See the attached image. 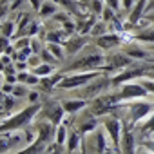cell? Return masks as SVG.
I'll list each match as a JSON object with an SVG mask.
<instances>
[{
  "label": "cell",
  "instance_id": "6da1fadb",
  "mask_svg": "<svg viewBox=\"0 0 154 154\" xmlns=\"http://www.w3.org/2000/svg\"><path fill=\"white\" fill-rule=\"evenodd\" d=\"M103 63H105V54L102 53V49L87 44L85 49H82L67 63V67L62 69V72L69 74V72H82V71H102Z\"/></svg>",
  "mask_w": 154,
  "mask_h": 154
},
{
  "label": "cell",
  "instance_id": "7a4b0ae2",
  "mask_svg": "<svg viewBox=\"0 0 154 154\" xmlns=\"http://www.w3.org/2000/svg\"><path fill=\"white\" fill-rule=\"evenodd\" d=\"M42 109V102L40 103H27L22 111H18L13 116H8L6 120L0 122V134L6 132H15V131H22L24 127L31 125L36 118V114Z\"/></svg>",
  "mask_w": 154,
  "mask_h": 154
},
{
  "label": "cell",
  "instance_id": "3957f363",
  "mask_svg": "<svg viewBox=\"0 0 154 154\" xmlns=\"http://www.w3.org/2000/svg\"><path fill=\"white\" fill-rule=\"evenodd\" d=\"M123 107H125V111H127V114H129V122L123 123V125L134 129L136 123H138L140 120L147 118V116L152 112V109H154V102H149V100H145V98H138V100L123 102Z\"/></svg>",
  "mask_w": 154,
  "mask_h": 154
},
{
  "label": "cell",
  "instance_id": "277c9868",
  "mask_svg": "<svg viewBox=\"0 0 154 154\" xmlns=\"http://www.w3.org/2000/svg\"><path fill=\"white\" fill-rule=\"evenodd\" d=\"M102 74H105L103 71H82V72H69V74H63V78L60 80L58 84V89H78V87H84L87 84H91L93 80L100 78Z\"/></svg>",
  "mask_w": 154,
  "mask_h": 154
},
{
  "label": "cell",
  "instance_id": "5b68a950",
  "mask_svg": "<svg viewBox=\"0 0 154 154\" xmlns=\"http://www.w3.org/2000/svg\"><path fill=\"white\" fill-rule=\"evenodd\" d=\"M65 114L67 112H65V109H63V105H62L60 100L47 98V100L42 102V109H40V112L36 114L35 120H47V122H51L54 125H60L63 122Z\"/></svg>",
  "mask_w": 154,
  "mask_h": 154
},
{
  "label": "cell",
  "instance_id": "8992f818",
  "mask_svg": "<svg viewBox=\"0 0 154 154\" xmlns=\"http://www.w3.org/2000/svg\"><path fill=\"white\" fill-rule=\"evenodd\" d=\"M112 91H114V94H116V98H118L120 103L122 102H131V100H138V98L149 96V91L145 89V85L141 82L140 84H136V82H125L120 87H114Z\"/></svg>",
  "mask_w": 154,
  "mask_h": 154
},
{
  "label": "cell",
  "instance_id": "52a82bcc",
  "mask_svg": "<svg viewBox=\"0 0 154 154\" xmlns=\"http://www.w3.org/2000/svg\"><path fill=\"white\" fill-rule=\"evenodd\" d=\"M102 118H103L102 125H103L105 132L109 134V138L112 141V147L120 152V141H122V134H123V122L114 114H105Z\"/></svg>",
  "mask_w": 154,
  "mask_h": 154
},
{
  "label": "cell",
  "instance_id": "ba28073f",
  "mask_svg": "<svg viewBox=\"0 0 154 154\" xmlns=\"http://www.w3.org/2000/svg\"><path fill=\"white\" fill-rule=\"evenodd\" d=\"M134 60L129 56V54H125L123 51H120V53H112L111 56H105V63H103V67H102V71L103 72H114V71H122V69H125L127 65H131Z\"/></svg>",
  "mask_w": 154,
  "mask_h": 154
},
{
  "label": "cell",
  "instance_id": "9c48e42d",
  "mask_svg": "<svg viewBox=\"0 0 154 154\" xmlns=\"http://www.w3.org/2000/svg\"><path fill=\"white\" fill-rule=\"evenodd\" d=\"M122 44H125L123 33H105L102 36H96L94 45L100 47L102 51H112L114 47H120Z\"/></svg>",
  "mask_w": 154,
  "mask_h": 154
},
{
  "label": "cell",
  "instance_id": "30bf717a",
  "mask_svg": "<svg viewBox=\"0 0 154 154\" xmlns=\"http://www.w3.org/2000/svg\"><path fill=\"white\" fill-rule=\"evenodd\" d=\"M89 44V35H80V33H74L67 38V42L63 44L65 47V54L67 56H76L85 45Z\"/></svg>",
  "mask_w": 154,
  "mask_h": 154
},
{
  "label": "cell",
  "instance_id": "8fae6325",
  "mask_svg": "<svg viewBox=\"0 0 154 154\" xmlns=\"http://www.w3.org/2000/svg\"><path fill=\"white\" fill-rule=\"evenodd\" d=\"M136 136H134V129L125 127L123 125V134H122V141H120V154H136Z\"/></svg>",
  "mask_w": 154,
  "mask_h": 154
},
{
  "label": "cell",
  "instance_id": "7c38bea8",
  "mask_svg": "<svg viewBox=\"0 0 154 154\" xmlns=\"http://www.w3.org/2000/svg\"><path fill=\"white\" fill-rule=\"evenodd\" d=\"M152 132H154V112H150V114L147 116V120H145L141 125H136V127H134V136H136L138 141L147 140Z\"/></svg>",
  "mask_w": 154,
  "mask_h": 154
},
{
  "label": "cell",
  "instance_id": "4fadbf2b",
  "mask_svg": "<svg viewBox=\"0 0 154 154\" xmlns=\"http://www.w3.org/2000/svg\"><path fill=\"white\" fill-rule=\"evenodd\" d=\"M123 53L125 54H129L132 60H149L150 58V51L149 49H143V47H140L138 45V42L136 44H127L125 47H123Z\"/></svg>",
  "mask_w": 154,
  "mask_h": 154
},
{
  "label": "cell",
  "instance_id": "5bb4252c",
  "mask_svg": "<svg viewBox=\"0 0 154 154\" xmlns=\"http://www.w3.org/2000/svg\"><path fill=\"white\" fill-rule=\"evenodd\" d=\"M65 112L67 114H74V112H78L82 109H85L89 105V100H84V98H72V100H60Z\"/></svg>",
  "mask_w": 154,
  "mask_h": 154
},
{
  "label": "cell",
  "instance_id": "9a60e30c",
  "mask_svg": "<svg viewBox=\"0 0 154 154\" xmlns=\"http://www.w3.org/2000/svg\"><path fill=\"white\" fill-rule=\"evenodd\" d=\"M132 40H134V42H138V44L152 45V44H154V26L145 27V29H140L138 33H134V35H132Z\"/></svg>",
  "mask_w": 154,
  "mask_h": 154
},
{
  "label": "cell",
  "instance_id": "2e32d148",
  "mask_svg": "<svg viewBox=\"0 0 154 154\" xmlns=\"http://www.w3.org/2000/svg\"><path fill=\"white\" fill-rule=\"evenodd\" d=\"M69 36H71V35L65 33L63 29H56V31H47L44 40H45L47 44H62V45H63Z\"/></svg>",
  "mask_w": 154,
  "mask_h": 154
},
{
  "label": "cell",
  "instance_id": "e0dca14e",
  "mask_svg": "<svg viewBox=\"0 0 154 154\" xmlns=\"http://www.w3.org/2000/svg\"><path fill=\"white\" fill-rule=\"evenodd\" d=\"M56 11H58V6H56L54 2H51V0H45V2H42V6H40V9H38V13H40L42 18L54 17Z\"/></svg>",
  "mask_w": 154,
  "mask_h": 154
},
{
  "label": "cell",
  "instance_id": "ac0fdd59",
  "mask_svg": "<svg viewBox=\"0 0 154 154\" xmlns=\"http://www.w3.org/2000/svg\"><path fill=\"white\" fill-rule=\"evenodd\" d=\"M13 33H17V24L11 18H6L2 24H0V35H4L8 38H13Z\"/></svg>",
  "mask_w": 154,
  "mask_h": 154
},
{
  "label": "cell",
  "instance_id": "d6986e66",
  "mask_svg": "<svg viewBox=\"0 0 154 154\" xmlns=\"http://www.w3.org/2000/svg\"><path fill=\"white\" fill-rule=\"evenodd\" d=\"M45 47L54 54V58H56L58 62H63V60L67 58V54H65V47H63L62 44H47Z\"/></svg>",
  "mask_w": 154,
  "mask_h": 154
},
{
  "label": "cell",
  "instance_id": "ffe728a7",
  "mask_svg": "<svg viewBox=\"0 0 154 154\" xmlns=\"http://www.w3.org/2000/svg\"><path fill=\"white\" fill-rule=\"evenodd\" d=\"M53 71H54V67L51 65V63H45V62H42L38 67H35V69H31V72H35L36 76H49V74H53Z\"/></svg>",
  "mask_w": 154,
  "mask_h": 154
},
{
  "label": "cell",
  "instance_id": "44dd1931",
  "mask_svg": "<svg viewBox=\"0 0 154 154\" xmlns=\"http://www.w3.org/2000/svg\"><path fill=\"white\" fill-rule=\"evenodd\" d=\"M54 141H56L58 145H65V143H67V125H65V123H60V125L56 127Z\"/></svg>",
  "mask_w": 154,
  "mask_h": 154
},
{
  "label": "cell",
  "instance_id": "7402d4cb",
  "mask_svg": "<svg viewBox=\"0 0 154 154\" xmlns=\"http://www.w3.org/2000/svg\"><path fill=\"white\" fill-rule=\"evenodd\" d=\"M13 47H15L17 51H20V49H26V47H31V36H18V38L15 40Z\"/></svg>",
  "mask_w": 154,
  "mask_h": 154
},
{
  "label": "cell",
  "instance_id": "603a6c76",
  "mask_svg": "<svg viewBox=\"0 0 154 154\" xmlns=\"http://www.w3.org/2000/svg\"><path fill=\"white\" fill-rule=\"evenodd\" d=\"M27 85L26 84H15V87H13V96L15 98H22V96H27Z\"/></svg>",
  "mask_w": 154,
  "mask_h": 154
},
{
  "label": "cell",
  "instance_id": "cb8c5ba5",
  "mask_svg": "<svg viewBox=\"0 0 154 154\" xmlns=\"http://www.w3.org/2000/svg\"><path fill=\"white\" fill-rule=\"evenodd\" d=\"M40 58H42V62H45V63H51V65H54L58 60L54 58V54L45 47V49H42V53H40Z\"/></svg>",
  "mask_w": 154,
  "mask_h": 154
},
{
  "label": "cell",
  "instance_id": "d4e9b609",
  "mask_svg": "<svg viewBox=\"0 0 154 154\" xmlns=\"http://www.w3.org/2000/svg\"><path fill=\"white\" fill-rule=\"evenodd\" d=\"M27 87H38V84H40V76H36L35 72H29V76L26 78V82H24Z\"/></svg>",
  "mask_w": 154,
  "mask_h": 154
},
{
  "label": "cell",
  "instance_id": "484cf974",
  "mask_svg": "<svg viewBox=\"0 0 154 154\" xmlns=\"http://www.w3.org/2000/svg\"><path fill=\"white\" fill-rule=\"evenodd\" d=\"M27 63H29V69H35V67H38V65L42 63V58H40V54L33 53V54L27 58Z\"/></svg>",
  "mask_w": 154,
  "mask_h": 154
},
{
  "label": "cell",
  "instance_id": "4316f807",
  "mask_svg": "<svg viewBox=\"0 0 154 154\" xmlns=\"http://www.w3.org/2000/svg\"><path fill=\"white\" fill-rule=\"evenodd\" d=\"M42 38H33L31 36V49H33V53H36V54H40L42 53V42H40Z\"/></svg>",
  "mask_w": 154,
  "mask_h": 154
},
{
  "label": "cell",
  "instance_id": "83f0119b",
  "mask_svg": "<svg viewBox=\"0 0 154 154\" xmlns=\"http://www.w3.org/2000/svg\"><path fill=\"white\" fill-rule=\"evenodd\" d=\"M40 94L42 93H38V91H29L27 93V102L29 103H40Z\"/></svg>",
  "mask_w": 154,
  "mask_h": 154
},
{
  "label": "cell",
  "instance_id": "f1b7e54d",
  "mask_svg": "<svg viewBox=\"0 0 154 154\" xmlns=\"http://www.w3.org/2000/svg\"><path fill=\"white\" fill-rule=\"evenodd\" d=\"M11 45V42H9V38L8 36H4V35H0V54H4L6 53V49Z\"/></svg>",
  "mask_w": 154,
  "mask_h": 154
},
{
  "label": "cell",
  "instance_id": "f546056e",
  "mask_svg": "<svg viewBox=\"0 0 154 154\" xmlns=\"http://www.w3.org/2000/svg\"><path fill=\"white\" fill-rule=\"evenodd\" d=\"M140 145H141L143 149H147V150H150V152L154 154V140H149V138H147V140H141V141H140Z\"/></svg>",
  "mask_w": 154,
  "mask_h": 154
},
{
  "label": "cell",
  "instance_id": "4dcf8cb0",
  "mask_svg": "<svg viewBox=\"0 0 154 154\" xmlns=\"http://www.w3.org/2000/svg\"><path fill=\"white\" fill-rule=\"evenodd\" d=\"M15 67H17V71L20 72V71H27V69H29V63L24 62V60H17V62H15Z\"/></svg>",
  "mask_w": 154,
  "mask_h": 154
},
{
  "label": "cell",
  "instance_id": "1f68e13d",
  "mask_svg": "<svg viewBox=\"0 0 154 154\" xmlns=\"http://www.w3.org/2000/svg\"><path fill=\"white\" fill-rule=\"evenodd\" d=\"M120 2H122V0H105V4H107L109 8H112L114 11H120V6H122Z\"/></svg>",
  "mask_w": 154,
  "mask_h": 154
},
{
  "label": "cell",
  "instance_id": "d6a6232c",
  "mask_svg": "<svg viewBox=\"0 0 154 154\" xmlns=\"http://www.w3.org/2000/svg\"><path fill=\"white\" fill-rule=\"evenodd\" d=\"M27 76H29L27 71H20V72H17V80H18V84H24Z\"/></svg>",
  "mask_w": 154,
  "mask_h": 154
},
{
  "label": "cell",
  "instance_id": "836d02e7",
  "mask_svg": "<svg viewBox=\"0 0 154 154\" xmlns=\"http://www.w3.org/2000/svg\"><path fill=\"white\" fill-rule=\"evenodd\" d=\"M13 87H15V84H8V82H4V84H2V93L11 94V93H13Z\"/></svg>",
  "mask_w": 154,
  "mask_h": 154
},
{
  "label": "cell",
  "instance_id": "e575fe53",
  "mask_svg": "<svg viewBox=\"0 0 154 154\" xmlns=\"http://www.w3.org/2000/svg\"><path fill=\"white\" fill-rule=\"evenodd\" d=\"M141 20H145V22H149V24H152V26H154V11H152V13H145Z\"/></svg>",
  "mask_w": 154,
  "mask_h": 154
},
{
  "label": "cell",
  "instance_id": "d590c367",
  "mask_svg": "<svg viewBox=\"0 0 154 154\" xmlns=\"http://www.w3.org/2000/svg\"><path fill=\"white\" fill-rule=\"evenodd\" d=\"M122 6H123V9L131 11L132 9V0H122Z\"/></svg>",
  "mask_w": 154,
  "mask_h": 154
},
{
  "label": "cell",
  "instance_id": "8d00e7d4",
  "mask_svg": "<svg viewBox=\"0 0 154 154\" xmlns=\"http://www.w3.org/2000/svg\"><path fill=\"white\" fill-rule=\"evenodd\" d=\"M103 154H120V152H118V150H116L114 147H111V149H109V150H105Z\"/></svg>",
  "mask_w": 154,
  "mask_h": 154
},
{
  "label": "cell",
  "instance_id": "74e56055",
  "mask_svg": "<svg viewBox=\"0 0 154 154\" xmlns=\"http://www.w3.org/2000/svg\"><path fill=\"white\" fill-rule=\"evenodd\" d=\"M4 69H6V63L0 60V72H2V74H4Z\"/></svg>",
  "mask_w": 154,
  "mask_h": 154
},
{
  "label": "cell",
  "instance_id": "f35d334b",
  "mask_svg": "<svg viewBox=\"0 0 154 154\" xmlns=\"http://www.w3.org/2000/svg\"><path fill=\"white\" fill-rule=\"evenodd\" d=\"M138 154H152V152H150V150H147V149H143V147H141V150H140V152H138Z\"/></svg>",
  "mask_w": 154,
  "mask_h": 154
},
{
  "label": "cell",
  "instance_id": "ab89813d",
  "mask_svg": "<svg viewBox=\"0 0 154 154\" xmlns=\"http://www.w3.org/2000/svg\"><path fill=\"white\" fill-rule=\"evenodd\" d=\"M147 49H149V51H150V53H154V44H152V45H149V47H147Z\"/></svg>",
  "mask_w": 154,
  "mask_h": 154
},
{
  "label": "cell",
  "instance_id": "60d3db41",
  "mask_svg": "<svg viewBox=\"0 0 154 154\" xmlns=\"http://www.w3.org/2000/svg\"><path fill=\"white\" fill-rule=\"evenodd\" d=\"M2 84H4V80H2V78H0V91H2Z\"/></svg>",
  "mask_w": 154,
  "mask_h": 154
},
{
  "label": "cell",
  "instance_id": "b9f144b4",
  "mask_svg": "<svg viewBox=\"0 0 154 154\" xmlns=\"http://www.w3.org/2000/svg\"><path fill=\"white\" fill-rule=\"evenodd\" d=\"M0 76H2V72H0Z\"/></svg>",
  "mask_w": 154,
  "mask_h": 154
}]
</instances>
